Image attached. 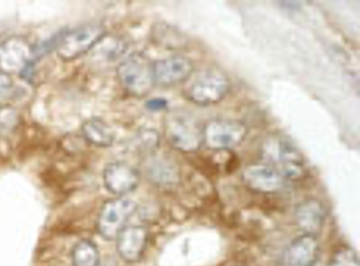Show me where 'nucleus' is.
<instances>
[{"instance_id":"6","label":"nucleus","mask_w":360,"mask_h":266,"mask_svg":"<svg viewBox=\"0 0 360 266\" xmlns=\"http://www.w3.org/2000/svg\"><path fill=\"white\" fill-rule=\"evenodd\" d=\"M165 134L169 143L182 152H192L202 143V129L188 115L172 113L165 120Z\"/></svg>"},{"instance_id":"3","label":"nucleus","mask_w":360,"mask_h":266,"mask_svg":"<svg viewBox=\"0 0 360 266\" xmlns=\"http://www.w3.org/2000/svg\"><path fill=\"white\" fill-rule=\"evenodd\" d=\"M106 34L103 25L89 23L71 30L65 29L56 48L58 56L65 61L77 59L91 51Z\"/></svg>"},{"instance_id":"2","label":"nucleus","mask_w":360,"mask_h":266,"mask_svg":"<svg viewBox=\"0 0 360 266\" xmlns=\"http://www.w3.org/2000/svg\"><path fill=\"white\" fill-rule=\"evenodd\" d=\"M116 75L122 89L134 97L146 96L155 84L153 62L141 52L131 53L120 62Z\"/></svg>"},{"instance_id":"7","label":"nucleus","mask_w":360,"mask_h":266,"mask_svg":"<svg viewBox=\"0 0 360 266\" xmlns=\"http://www.w3.org/2000/svg\"><path fill=\"white\" fill-rule=\"evenodd\" d=\"M155 83L173 86L185 82L193 72L192 61L186 56L174 55L153 62Z\"/></svg>"},{"instance_id":"11","label":"nucleus","mask_w":360,"mask_h":266,"mask_svg":"<svg viewBox=\"0 0 360 266\" xmlns=\"http://www.w3.org/2000/svg\"><path fill=\"white\" fill-rule=\"evenodd\" d=\"M115 239L120 258L127 262H135L143 255L147 244L148 232L143 226H125Z\"/></svg>"},{"instance_id":"14","label":"nucleus","mask_w":360,"mask_h":266,"mask_svg":"<svg viewBox=\"0 0 360 266\" xmlns=\"http://www.w3.org/2000/svg\"><path fill=\"white\" fill-rule=\"evenodd\" d=\"M82 133L89 144L101 148L110 146L115 139L113 129L98 118L86 120L82 125Z\"/></svg>"},{"instance_id":"1","label":"nucleus","mask_w":360,"mask_h":266,"mask_svg":"<svg viewBox=\"0 0 360 266\" xmlns=\"http://www.w3.org/2000/svg\"><path fill=\"white\" fill-rule=\"evenodd\" d=\"M184 93L191 102L209 106L220 102L230 89L229 78L215 69H204L193 72L185 82Z\"/></svg>"},{"instance_id":"18","label":"nucleus","mask_w":360,"mask_h":266,"mask_svg":"<svg viewBox=\"0 0 360 266\" xmlns=\"http://www.w3.org/2000/svg\"><path fill=\"white\" fill-rule=\"evenodd\" d=\"M328 266H360L359 256L354 249L342 247L334 253Z\"/></svg>"},{"instance_id":"9","label":"nucleus","mask_w":360,"mask_h":266,"mask_svg":"<svg viewBox=\"0 0 360 266\" xmlns=\"http://www.w3.org/2000/svg\"><path fill=\"white\" fill-rule=\"evenodd\" d=\"M103 180L105 189L110 193L122 196L137 187L140 174L131 165L123 161H115L105 166Z\"/></svg>"},{"instance_id":"4","label":"nucleus","mask_w":360,"mask_h":266,"mask_svg":"<svg viewBox=\"0 0 360 266\" xmlns=\"http://www.w3.org/2000/svg\"><path fill=\"white\" fill-rule=\"evenodd\" d=\"M246 134V126L240 121L213 120L202 129V143L213 151H230L244 140Z\"/></svg>"},{"instance_id":"10","label":"nucleus","mask_w":360,"mask_h":266,"mask_svg":"<svg viewBox=\"0 0 360 266\" xmlns=\"http://www.w3.org/2000/svg\"><path fill=\"white\" fill-rule=\"evenodd\" d=\"M319 255L316 236L303 234L295 238L285 250L283 266H314Z\"/></svg>"},{"instance_id":"15","label":"nucleus","mask_w":360,"mask_h":266,"mask_svg":"<svg viewBox=\"0 0 360 266\" xmlns=\"http://www.w3.org/2000/svg\"><path fill=\"white\" fill-rule=\"evenodd\" d=\"M25 45L17 39L5 42L0 47V67L4 72H19L30 61L26 57Z\"/></svg>"},{"instance_id":"17","label":"nucleus","mask_w":360,"mask_h":266,"mask_svg":"<svg viewBox=\"0 0 360 266\" xmlns=\"http://www.w3.org/2000/svg\"><path fill=\"white\" fill-rule=\"evenodd\" d=\"M72 266H98L100 254L96 245L89 239L79 241L72 250Z\"/></svg>"},{"instance_id":"5","label":"nucleus","mask_w":360,"mask_h":266,"mask_svg":"<svg viewBox=\"0 0 360 266\" xmlns=\"http://www.w3.org/2000/svg\"><path fill=\"white\" fill-rule=\"evenodd\" d=\"M136 208V203L129 198H117L105 201L98 213L96 222L100 235L106 240L115 239Z\"/></svg>"},{"instance_id":"8","label":"nucleus","mask_w":360,"mask_h":266,"mask_svg":"<svg viewBox=\"0 0 360 266\" xmlns=\"http://www.w3.org/2000/svg\"><path fill=\"white\" fill-rule=\"evenodd\" d=\"M242 180L251 191L264 194L279 191L284 184V178L277 169L266 164H252L242 172Z\"/></svg>"},{"instance_id":"12","label":"nucleus","mask_w":360,"mask_h":266,"mask_svg":"<svg viewBox=\"0 0 360 266\" xmlns=\"http://www.w3.org/2000/svg\"><path fill=\"white\" fill-rule=\"evenodd\" d=\"M326 212L323 203L316 198L300 203L295 210V220L303 234L316 236L325 222Z\"/></svg>"},{"instance_id":"20","label":"nucleus","mask_w":360,"mask_h":266,"mask_svg":"<svg viewBox=\"0 0 360 266\" xmlns=\"http://www.w3.org/2000/svg\"><path fill=\"white\" fill-rule=\"evenodd\" d=\"M11 82L6 72H0V99L5 97L11 88Z\"/></svg>"},{"instance_id":"19","label":"nucleus","mask_w":360,"mask_h":266,"mask_svg":"<svg viewBox=\"0 0 360 266\" xmlns=\"http://www.w3.org/2000/svg\"><path fill=\"white\" fill-rule=\"evenodd\" d=\"M146 107L150 110H160L167 106V101L163 98H153L146 102Z\"/></svg>"},{"instance_id":"13","label":"nucleus","mask_w":360,"mask_h":266,"mask_svg":"<svg viewBox=\"0 0 360 266\" xmlns=\"http://www.w3.org/2000/svg\"><path fill=\"white\" fill-rule=\"evenodd\" d=\"M276 161L277 170L283 178L297 180L306 173L304 158L297 148L287 141H281L278 145Z\"/></svg>"},{"instance_id":"16","label":"nucleus","mask_w":360,"mask_h":266,"mask_svg":"<svg viewBox=\"0 0 360 266\" xmlns=\"http://www.w3.org/2000/svg\"><path fill=\"white\" fill-rule=\"evenodd\" d=\"M127 50V44L122 37L106 33L91 51L92 57L109 62L122 57Z\"/></svg>"}]
</instances>
